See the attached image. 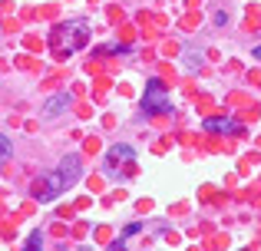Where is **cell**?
I'll return each mask as SVG.
<instances>
[{"mask_svg":"<svg viewBox=\"0 0 261 251\" xmlns=\"http://www.w3.org/2000/svg\"><path fill=\"white\" fill-rule=\"evenodd\" d=\"M80 165H83V162H80V155H66L63 162H60V169L57 172L50 175V179H46V188H40V199H53V195L57 192H66V188L70 185H76V179H80Z\"/></svg>","mask_w":261,"mask_h":251,"instance_id":"obj_1","label":"cell"},{"mask_svg":"<svg viewBox=\"0 0 261 251\" xmlns=\"http://www.w3.org/2000/svg\"><path fill=\"white\" fill-rule=\"evenodd\" d=\"M142 109H146V113H152V109L169 113V96H166V86H162V83H149L146 96H142Z\"/></svg>","mask_w":261,"mask_h":251,"instance_id":"obj_2","label":"cell"},{"mask_svg":"<svg viewBox=\"0 0 261 251\" xmlns=\"http://www.w3.org/2000/svg\"><path fill=\"white\" fill-rule=\"evenodd\" d=\"M66 106H70V96H57L46 103V116H57V113H63Z\"/></svg>","mask_w":261,"mask_h":251,"instance_id":"obj_5","label":"cell"},{"mask_svg":"<svg viewBox=\"0 0 261 251\" xmlns=\"http://www.w3.org/2000/svg\"><path fill=\"white\" fill-rule=\"evenodd\" d=\"M255 57H258V60H261V43H258V46H255Z\"/></svg>","mask_w":261,"mask_h":251,"instance_id":"obj_8","label":"cell"},{"mask_svg":"<svg viewBox=\"0 0 261 251\" xmlns=\"http://www.w3.org/2000/svg\"><path fill=\"white\" fill-rule=\"evenodd\" d=\"M205 129H212V132H238L235 119H205Z\"/></svg>","mask_w":261,"mask_h":251,"instance_id":"obj_4","label":"cell"},{"mask_svg":"<svg viewBox=\"0 0 261 251\" xmlns=\"http://www.w3.org/2000/svg\"><path fill=\"white\" fill-rule=\"evenodd\" d=\"M133 146H113V149H109V169H113V172H119V162L122 159H129V162H133Z\"/></svg>","mask_w":261,"mask_h":251,"instance_id":"obj_3","label":"cell"},{"mask_svg":"<svg viewBox=\"0 0 261 251\" xmlns=\"http://www.w3.org/2000/svg\"><path fill=\"white\" fill-rule=\"evenodd\" d=\"M83 251H89V248H83Z\"/></svg>","mask_w":261,"mask_h":251,"instance_id":"obj_9","label":"cell"},{"mask_svg":"<svg viewBox=\"0 0 261 251\" xmlns=\"http://www.w3.org/2000/svg\"><path fill=\"white\" fill-rule=\"evenodd\" d=\"M40 245H43V235L30 232V238H27V251H40Z\"/></svg>","mask_w":261,"mask_h":251,"instance_id":"obj_6","label":"cell"},{"mask_svg":"<svg viewBox=\"0 0 261 251\" xmlns=\"http://www.w3.org/2000/svg\"><path fill=\"white\" fill-rule=\"evenodd\" d=\"M113 251H126V248H122V238H119V241H113Z\"/></svg>","mask_w":261,"mask_h":251,"instance_id":"obj_7","label":"cell"}]
</instances>
